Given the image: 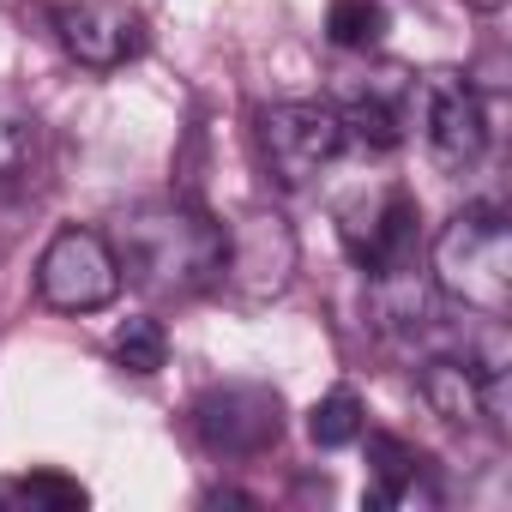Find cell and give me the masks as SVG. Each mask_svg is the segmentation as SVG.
<instances>
[{
    "mask_svg": "<svg viewBox=\"0 0 512 512\" xmlns=\"http://www.w3.org/2000/svg\"><path fill=\"white\" fill-rule=\"evenodd\" d=\"M416 91H422V85H416L404 67H380V73L356 79V85L344 91V103H332L338 121H344V145H368V151L404 145L410 115H416Z\"/></svg>",
    "mask_w": 512,
    "mask_h": 512,
    "instance_id": "8fae6325",
    "label": "cell"
},
{
    "mask_svg": "<svg viewBox=\"0 0 512 512\" xmlns=\"http://www.w3.org/2000/svg\"><path fill=\"white\" fill-rule=\"evenodd\" d=\"M115 266L121 278L151 296V302H187L205 296L211 284H223V253H229V229L211 223L193 205H145L133 217H121L115 229Z\"/></svg>",
    "mask_w": 512,
    "mask_h": 512,
    "instance_id": "6da1fadb",
    "label": "cell"
},
{
    "mask_svg": "<svg viewBox=\"0 0 512 512\" xmlns=\"http://www.w3.org/2000/svg\"><path fill=\"white\" fill-rule=\"evenodd\" d=\"M416 386L428 398V410L452 428H506V362H482V356H428L416 368Z\"/></svg>",
    "mask_w": 512,
    "mask_h": 512,
    "instance_id": "ba28073f",
    "label": "cell"
},
{
    "mask_svg": "<svg viewBox=\"0 0 512 512\" xmlns=\"http://www.w3.org/2000/svg\"><path fill=\"white\" fill-rule=\"evenodd\" d=\"M43 169V121L13 103V97H0V187H31Z\"/></svg>",
    "mask_w": 512,
    "mask_h": 512,
    "instance_id": "5bb4252c",
    "label": "cell"
},
{
    "mask_svg": "<svg viewBox=\"0 0 512 512\" xmlns=\"http://www.w3.org/2000/svg\"><path fill=\"white\" fill-rule=\"evenodd\" d=\"M326 37L338 49H374L386 37V7H380V0H332Z\"/></svg>",
    "mask_w": 512,
    "mask_h": 512,
    "instance_id": "e0dca14e",
    "label": "cell"
},
{
    "mask_svg": "<svg viewBox=\"0 0 512 512\" xmlns=\"http://www.w3.org/2000/svg\"><path fill=\"white\" fill-rule=\"evenodd\" d=\"M115 362L127 368V374H157L163 362H169V332H163V320H127L121 332H115Z\"/></svg>",
    "mask_w": 512,
    "mask_h": 512,
    "instance_id": "ac0fdd59",
    "label": "cell"
},
{
    "mask_svg": "<svg viewBox=\"0 0 512 512\" xmlns=\"http://www.w3.org/2000/svg\"><path fill=\"white\" fill-rule=\"evenodd\" d=\"M296 229L278 217V211H247L235 229H229V253H223V284L247 302H272L290 290L296 278Z\"/></svg>",
    "mask_w": 512,
    "mask_h": 512,
    "instance_id": "9c48e42d",
    "label": "cell"
},
{
    "mask_svg": "<svg viewBox=\"0 0 512 512\" xmlns=\"http://www.w3.org/2000/svg\"><path fill=\"white\" fill-rule=\"evenodd\" d=\"M37 296L61 314H97L121 296L115 247L97 229H61L37 260Z\"/></svg>",
    "mask_w": 512,
    "mask_h": 512,
    "instance_id": "5b68a950",
    "label": "cell"
},
{
    "mask_svg": "<svg viewBox=\"0 0 512 512\" xmlns=\"http://www.w3.org/2000/svg\"><path fill=\"white\" fill-rule=\"evenodd\" d=\"M193 428H199L205 452H217V458H260L284 434V398H278V386H260V380H223V386L199 392Z\"/></svg>",
    "mask_w": 512,
    "mask_h": 512,
    "instance_id": "277c9868",
    "label": "cell"
},
{
    "mask_svg": "<svg viewBox=\"0 0 512 512\" xmlns=\"http://www.w3.org/2000/svg\"><path fill=\"white\" fill-rule=\"evenodd\" d=\"M416 97H422V127H428L434 163L464 175L488 151V109H482L476 85L464 73H434V79H422Z\"/></svg>",
    "mask_w": 512,
    "mask_h": 512,
    "instance_id": "30bf717a",
    "label": "cell"
},
{
    "mask_svg": "<svg viewBox=\"0 0 512 512\" xmlns=\"http://www.w3.org/2000/svg\"><path fill=\"white\" fill-rule=\"evenodd\" d=\"M49 25H55L61 49L79 67H91V73H115V67L139 61L145 43H151L145 13L133 7V0H55Z\"/></svg>",
    "mask_w": 512,
    "mask_h": 512,
    "instance_id": "52a82bcc",
    "label": "cell"
},
{
    "mask_svg": "<svg viewBox=\"0 0 512 512\" xmlns=\"http://www.w3.org/2000/svg\"><path fill=\"white\" fill-rule=\"evenodd\" d=\"M368 314L386 338L398 344H416V338H434L440 332V290L434 278H422L416 266L404 272H380L368 278Z\"/></svg>",
    "mask_w": 512,
    "mask_h": 512,
    "instance_id": "7c38bea8",
    "label": "cell"
},
{
    "mask_svg": "<svg viewBox=\"0 0 512 512\" xmlns=\"http://www.w3.org/2000/svg\"><path fill=\"white\" fill-rule=\"evenodd\" d=\"M368 464H374L368 506H434L440 500V488L428 476V458L410 452L398 434H368Z\"/></svg>",
    "mask_w": 512,
    "mask_h": 512,
    "instance_id": "4fadbf2b",
    "label": "cell"
},
{
    "mask_svg": "<svg viewBox=\"0 0 512 512\" xmlns=\"http://www.w3.org/2000/svg\"><path fill=\"white\" fill-rule=\"evenodd\" d=\"M91 494L73 476L37 470V476H0V506H37V512H79Z\"/></svg>",
    "mask_w": 512,
    "mask_h": 512,
    "instance_id": "2e32d148",
    "label": "cell"
},
{
    "mask_svg": "<svg viewBox=\"0 0 512 512\" xmlns=\"http://www.w3.org/2000/svg\"><path fill=\"white\" fill-rule=\"evenodd\" d=\"M434 290L488 320L512 308V229L494 205H470L434 235Z\"/></svg>",
    "mask_w": 512,
    "mask_h": 512,
    "instance_id": "7a4b0ae2",
    "label": "cell"
},
{
    "mask_svg": "<svg viewBox=\"0 0 512 512\" xmlns=\"http://www.w3.org/2000/svg\"><path fill=\"white\" fill-rule=\"evenodd\" d=\"M308 434H314V446L320 452H338V446H356L362 434H368V410H362V398L356 392H326L314 410H308Z\"/></svg>",
    "mask_w": 512,
    "mask_h": 512,
    "instance_id": "9a60e30c",
    "label": "cell"
},
{
    "mask_svg": "<svg viewBox=\"0 0 512 512\" xmlns=\"http://www.w3.org/2000/svg\"><path fill=\"white\" fill-rule=\"evenodd\" d=\"M416 223H422V211H416L410 187H374V193L338 205V235L368 278L416 266Z\"/></svg>",
    "mask_w": 512,
    "mask_h": 512,
    "instance_id": "8992f818",
    "label": "cell"
},
{
    "mask_svg": "<svg viewBox=\"0 0 512 512\" xmlns=\"http://www.w3.org/2000/svg\"><path fill=\"white\" fill-rule=\"evenodd\" d=\"M464 7H476V13H506L512 0H464Z\"/></svg>",
    "mask_w": 512,
    "mask_h": 512,
    "instance_id": "d6986e66",
    "label": "cell"
},
{
    "mask_svg": "<svg viewBox=\"0 0 512 512\" xmlns=\"http://www.w3.org/2000/svg\"><path fill=\"white\" fill-rule=\"evenodd\" d=\"M253 139L278 187H308L344 157V121L332 103H272L253 115Z\"/></svg>",
    "mask_w": 512,
    "mask_h": 512,
    "instance_id": "3957f363",
    "label": "cell"
}]
</instances>
